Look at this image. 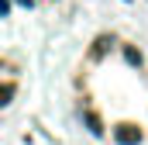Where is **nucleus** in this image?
<instances>
[{
  "label": "nucleus",
  "mask_w": 148,
  "mask_h": 145,
  "mask_svg": "<svg viewBox=\"0 0 148 145\" xmlns=\"http://www.w3.org/2000/svg\"><path fill=\"white\" fill-rule=\"evenodd\" d=\"M10 97H14V86H10V83H3V86H0V107H3Z\"/></svg>",
  "instance_id": "obj_1"
},
{
  "label": "nucleus",
  "mask_w": 148,
  "mask_h": 145,
  "mask_svg": "<svg viewBox=\"0 0 148 145\" xmlns=\"http://www.w3.org/2000/svg\"><path fill=\"white\" fill-rule=\"evenodd\" d=\"M0 14H7V0H0Z\"/></svg>",
  "instance_id": "obj_2"
},
{
  "label": "nucleus",
  "mask_w": 148,
  "mask_h": 145,
  "mask_svg": "<svg viewBox=\"0 0 148 145\" xmlns=\"http://www.w3.org/2000/svg\"><path fill=\"white\" fill-rule=\"evenodd\" d=\"M17 3H21V7H31V0H17Z\"/></svg>",
  "instance_id": "obj_3"
}]
</instances>
